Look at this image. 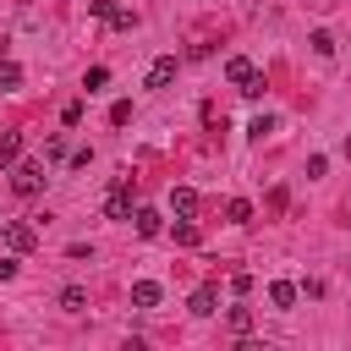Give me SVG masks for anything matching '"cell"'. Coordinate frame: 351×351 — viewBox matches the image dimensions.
I'll return each instance as SVG.
<instances>
[{
	"instance_id": "21",
	"label": "cell",
	"mask_w": 351,
	"mask_h": 351,
	"mask_svg": "<svg viewBox=\"0 0 351 351\" xmlns=\"http://www.w3.org/2000/svg\"><path fill=\"white\" fill-rule=\"evenodd\" d=\"M247 132H252V137H269V132H274V115H252V126H247Z\"/></svg>"
},
{
	"instance_id": "9",
	"label": "cell",
	"mask_w": 351,
	"mask_h": 351,
	"mask_svg": "<svg viewBox=\"0 0 351 351\" xmlns=\"http://www.w3.org/2000/svg\"><path fill=\"white\" fill-rule=\"evenodd\" d=\"M159 296H165L159 280H137V285H132V307H159Z\"/></svg>"
},
{
	"instance_id": "18",
	"label": "cell",
	"mask_w": 351,
	"mask_h": 351,
	"mask_svg": "<svg viewBox=\"0 0 351 351\" xmlns=\"http://www.w3.org/2000/svg\"><path fill=\"white\" fill-rule=\"evenodd\" d=\"M104 82H110V66H88V77H82V88H88V93H99Z\"/></svg>"
},
{
	"instance_id": "4",
	"label": "cell",
	"mask_w": 351,
	"mask_h": 351,
	"mask_svg": "<svg viewBox=\"0 0 351 351\" xmlns=\"http://www.w3.org/2000/svg\"><path fill=\"white\" fill-rule=\"evenodd\" d=\"M93 16H99V22H110V27H137V16H132V11H121L115 0H93Z\"/></svg>"
},
{
	"instance_id": "6",
	"label": "cell",
	"mask_w": 351,
	"mask_h": 351,
	"mask_svg": "<svg viewBox=\"0 0 351 351\" xmlns=\"http://www.w3.org/2000/svg\"><path fill=\"white\" fill-rule=\"evenodd\" d=\"M252 77H258V66H252L247 55H230V60H225V82L241 88V82H252Z\"/></svg>"
},
{
	"instance_id": "12",
	"label": "cell",
	"mask_w": 351,
	"mask_h": 351,
	"mask_svg": "<svg viewBox=\"0 0 351 351\" xmlns=\"http://www.w3.org/2000/svg\"><path fill=\"white\" fill-rule=\"evenodd\" d=\"M214 302H219V291H214V285H197V291H192V313H197V318H208V313H214Z\"/></svg>"
},
{
	"instance_id": "14",
	"label": "cell",
	"mask_w": 351,
	"mask_h": 351,
	"mask_svg": "<svg viewBox=\"0 0 351 351\" xmlns=\"http://www.w3.org/2000/svg\"><path fill=\"white\" fill-rule=\"evenodd\" d=\"M225 219H230V225H252V203H247V197H230V203H225Z\"/></svg>"
},
{
	"instance_id": "8",
	"label": "cell",
	"mask_w": 351,
	"mask_h": 351,
	"mask_svg": "<svg viewBox=\"0 0 351 351\" xmlns=\"http://www.w3.org/2000/svg\"><path fill=\"white\" fill-rule=\"evenodd\" d=\"M296 296H302V285H291V280H274V285H269V302H274L280 313H291V307H296Z\"/></svg>"
},
{
	"instance_id": "22",
	"label": "cell",
	"mask_w": 351,
	"mask_h": 351,
	"mask_svg": "<svg viewBox=\"0 0 351 351\" xmlns=\"http://www.w3.org/2000/svg\"><path fill=\"white\" fill-rule=\"evenodd\" d=\"M60 121H66V126H77V121H82V99H71V104L60 110Z\"/></svg>"
},
{
	"instance_id": "13",
	"label": "cell",
	"mask_w": 351,
	"mask_h": 351,
	"mask_svg": "<svg viewBox=\"0 0 351 351\" xmlns=\"http://www.w3.org/2000/svg\"><path fill=\"white\" fill-rule=\"evenodd\" d=\"M225 329L230 335H252V307H230L225 313Z\"/></svg>"
},
{
	"instance_id": "1",
	"label": "cell",
	"mask_w": 351,
	"mask_h": 351,
	"mask_svg": "<svg viewBox=\"0 0 351 351\" xmlns=\"http://www.w3.org/2000/svg\"><path fill=\"white\" fill-rule=\"evenodd\" d=\"M11 192L16 197H38L44 192V165H11Z\"/></svg>"
},
{
	"instance_id": "2",
	"label": "cell",
	"mask_w": 351,
	"mask_h": 351,
	"mask_svg": "<svg viewBox=\"0 0 351 351\" xmlns=\"http://www.w3.org/2000/svg\"><path fill=\"white\" fill-rule=\"evenodd\" d=\"M0 236H5V247H11L16 258L38 247V225H27V219H5V230H0Z\"/></svg>"
},
{
	"instance_id": "23",
	"label": "cell",
	"mask_w": 351,
	"mask_h": 351,
	"mask_svg": "<svg viewBox=\"0 0 351 351\" xmlns=\"http://www.w3.org/2000/svg\"><path fill=\"white\" fill-rule=\"evenodd\" d=\"M230 291H236V296H247V291H252V274H247V269H241V274H230Z\"/></svg>"
},
{
	"instance_id": "19",
	"label": "cell",
	"mask_w": 351,
	"mask_h": 351,
	"mask_svg": "<svg viewBox=\"0 0 351 351\" xmlns=\"http://www.w3.org/2000/svg\"><path fill=\"white\" fill-rule=\"evenodd\" d=\"M16 88H22V71L5 60V66H0V93H16Z\"/></svg>"
},
{
	"instance_id": "17",
	"label": "cell",
	"mask_w": 351,
	"mask_h": 351,
	"mask_svg": "<svg viewBox=\"0 0 351 351\" xmlns=\"http://www.w3.org/2000/svg\"><path fill=\"white\" fill-rule=\"evenodd\" d=\"M60 307H66V313H82V307H88V291H82V285H66V291H60Z\"/></svg>"
},
{
	"instance_id": "10",
	"label": "cell",
	"mask_w": 351,
	"mask_h": 351,
	"mask_svg": "<svg viewBox=\"0 0 351 351\" xmlns=\"http://www.w3.org/2000/svg\"><path fill=\"white\" fill-rule=\"evenodd\" d=\"M16 159H22V132H5L0 137V170H11Z\"/></svg>"
},
{
	"instance_id": "15",
	"label": "cell",
	"mask_w": 351,
	"mask_h": 351,
	"mask_svg": "<svg viewBox=\"0 0 351 351\" xmlns=\"http://www.w3.org/2000/svg\"><path fill=\"white\" fill-rule=\"evenodd\" d=\"M307 44H313V55H324V60L335 55V33H329V27H313V38H307Z\"/></svg>"
},
{
	"instance_id": "11",
	"label": "cell",
	"mask_w": 351,
	"mask_h": 351,
	"mask_svg": "<svg viewBox=\"0 0 351 351\" xmlns=\"http://www.w3.org/2000/svg\"><path fill=\"white\" fill-rule=\"evenodd\" d=\"M132 225H137V236H159V230H165V219H159L154 208H137V214H132Z\"/></svg>"
},
{
	"instance_id": "3",
	"label": "cell",
	"mask_w": 351,
	"mask_h": 351,
	"mask_svg": "<svg viewBox=\"0 0 351 351\" xmlns=\"http://www.w3.org/2000/svg\"><path fill=\"white\" fill-rule=\"evenodd\" d=\"M104 214H110V219H132V181H126V176L110 186V197H104Z\"/></svg>"
},
{
	"instance_id": "7",
	"label": "cell",
	"mask_w": 351,
	"mask_h": 351,
	"mask_svg": "<svg viewBox=\"0 0 351 351\" xmlns=\"http://www.w3.org/2000/svg\"><path fill=\"white\" fill-rule=\"evenodd\" d=\"M170 214H176V219H192V214H197V192H192V186H176V192H170Z\"/></svg>"
},
{
	"instance_id": "20",
	"label": "cell",
	"mask_w": 351,
	"mask_h": 351,
	"mask_svg": "<svg viewBox=\"0 0 351 351\" xmlns=\"http://www.w3.org/2000/svg\"><path fill=\"white\" fill-rule=\"evenodd\" d=\"M110 121L126 126V121H132V99H115V104H110Z\"/></svg>"
},
{
	"instance_id": "5",
	"label": "cell",
	"mask_w": 351,
	"mask_h": 351,
	"mask_svg": "<svg viewBox=\"0 0 351 351\" xmlns=\"http://www.w3.org/2000/svg\"><path fill=\"white\" fill-rule=\"evenodd\" d=\"M143 82H148V88H170V82H176V55H159V60L148 66Z\"/></svg>"
},
{
	"instance_id": "16",
	"label": "cell",
	"mask_w": 351,
	"mask_h": 351,
	"mask_svg": "<svg viewBox=\"0 0 351 351\" xmlns=\"http://www.w3.org/2000/svg\"><path fill=\"white\" fill-rule=\"evenodd\" d=\"M170 236H176V247H197V241H203V230H197L192 219H181V225H176Z\"/></svg>"
}]
</instances>
